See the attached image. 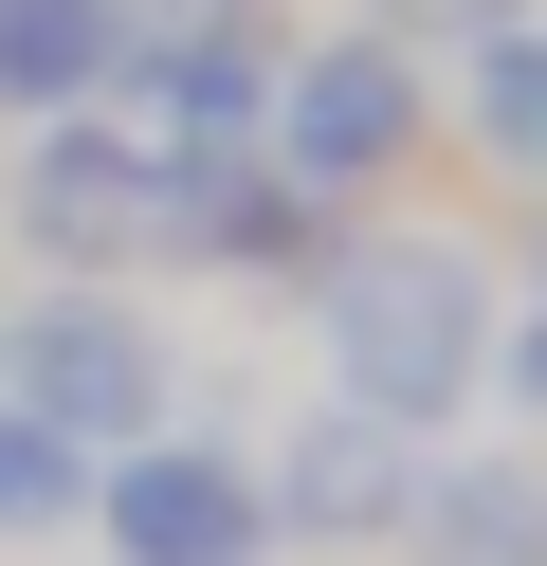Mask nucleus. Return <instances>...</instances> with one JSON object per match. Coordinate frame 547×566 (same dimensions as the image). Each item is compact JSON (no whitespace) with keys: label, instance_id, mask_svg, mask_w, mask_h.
<instances>
[{"label":"nucleus","instance_id":"nucleus-10","mask_svg":"<svg viewBox=\"0 0 547 566\" xmlns=\"http://www.w3.org/2000/svg\"><path fill=\"white\" fill-rule=\"evenodd\" d=\"M73 512V439L55 420H0V530H55Z\"/></svg>","mask_w":547,"mask_h":566},{"label":"nucleus","instance_id":"nucleus-5","mask_svg":"<svg viewBox=\"0 0 547 566\" xmlns=\"http://www.w3.org/2000/svg\"><path fill=\"white\" fill-rule=\"evenodd\" d=\"M401 128H420V92L383 74V38H347V55H311V74L274 92V147L311 165V184H365V165H383Z\"/></svg>","mask_w":547,"mask_h":566},{"label":"nucleus","instance_id":"nucleus-2","mask_svg":"<svg viewBox=\"0 0 547 566\" xmlns=\"http://www.w3.org/2000/svg\"><path fill=\"white\" fill-rule=\"evenodd\" d=\"M19 238L73 256V274L146 256V238H165V147H92V128H55V147L19 165Z\"/></svg>","mask_w":547,"mask_h":566},{"label":"nucleus","instance_id":"nucleus-1","mask_svg":"<svg viewBox=\"0 0 547 566\" xmlns=\"http://www.w3.org/2000/svg\"><path fill=\"white\" fill-rule=\"evenodd\" d=\"M311 329H328V366H347L365 420H438L493 366V274H474L456 238H347L328 293H311Z\"/></svg>","mask_w":547,"mask_h":566},{"label":"nucleus","instance_id":"nucleus-11","mask_svg":"<svg viewBox=\"0 0 547 566\" xmlns=\"http://www.w3.org/2000/svg\"><path fill=\"white\" fill-rule=\"evenodd\" d=\"M511 384H529V402H547V293H529V329H511Z\"/></svg>","mask_w":547,"mask_h":566},{"label":"nucleus","instance_id":"nucleus-3","mask_svg":"<svg viewBox=\"0 0 547 566\" xmlns=\"http://www.w3.org/2000/svg\"><path fill=\"white\" fill-rule=\"evenodd\" d=\"M146 402H165V347H146L109 293H73V311H36V329H19V420L109 439V420H146Z\"/></svg>","mask_w":547,"mask_h":566},{"label":"nucleus","instance_id":"nucleus-8","mask_svg":"<svg viewBox=\"0 0 547 566\" xmlns=\"http://www.w3.org/2000/svg\"><path fill=\"white\" fill-rule=\"evenodd\" d=\"M420 548H438V566H547V457H474V475H438Z\"/></svg>","mask_w":547,"mask_h":566},{"label":"nucleus","instance_id":"nucleus-9","mask_svg":"<svg viewBox=\"0 0 547 566\" xmlns=\"http://www.w3.org/2000/svg\"><path fill=\"white\" fill-rule=\"evenodd\" d=\"M474 128H493L511 165H547V19H511V38L474 55Z\"/></svg>","mask_w":547,"mask_h":566},{"label":"nucleus","instance_id":"nucleus-6","mask_svg":"<svg viewBox=\"0 0 547 566\" xmlns=\"http://www.w3.org/2000/svg\"><path fill=\"white\" fill-rule=\"evenodd\" d=\"M274 512L311 530V548H365V530H401V439L383 420H292V457H274Z\"/></svg>","mask_w":547,"mask_h":566},{"label":"nucleus","instance_id":"nucleus-7","mask_svg":"<svg viewBox=\"0 0 547 566\" xmlns=\"http://www.w3.org/2000/svg\"><path fill=\"white\" fill-rule=\"evenodd\" d=\"M128 0H0V111H73L92 74H128Z\"/></svg>","mask_w":547,"mask_h":566},{"label":"nucleus","instance_id":"nucleus-4","mask_svg":"<svg viewBox=\"0 0 547 566\" xmlns=\"http://www.w3.org/2000/svg\"><path fill=\"white\" fill-rule=\"evenodd\" d=\"M109 548H128V566H255V493H238V457H201V439L128 457V475H109Z\"/></svg>","mask_w":547,"mask_h":566}]
</instances>
